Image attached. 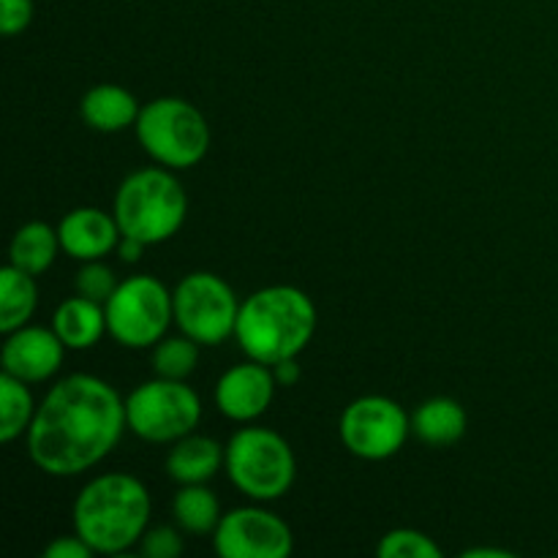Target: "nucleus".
<instances>
[{"instance_id":"nucleus-31","label":"nucleus","mask_w":558,"mask_h":558,"mask_svg":"<svg viewBox=\"0 0 558 558\" xmlns=\"http://www.w3.org/2000/svg\"><path fill=\"white\" fill-rule=\"evenodd\" d=\"M463 558H512V554L501 548H472L463 554Z\"/></svg>"},{"instance_id":"nucleus-30","label":"nucleus","mask_w":558,"mask_h":558,"mask_svg":"<svg viewBox=\"0 0 558 558\" xmlns=\"http://www.w3.org/2000/svg\"><path fill=\"white\" fill-rule=\"evenodd\" d=\"M145 248H147V245L142 243V240H136V238H120V243H118L120 259L129 262V265L140 262L142 254H145Z\"/></svg>"},{"instance_id":"nucleus-9","label":"nucleus","mask_w":558,"mask_h":558,"mask_svg":"<svg viewBox=\"0 0 558 558\" xmlns=\"http://www.w3.org/2000/svg\"><path fill=\"white\" fill-rule=\"evenodd\" d=\"M174 325L199 347H218L234 336L240 300L221 276L207 270L189 272L174 287Z\"/></svg>"},{"instance_id":"nucleus-2","label":"nucleus","mask_w":558,"mask_h":558,"mask_svg":"<svg viewBox=\"0 0 558 558\" xmlns=\"http://www.w3.org/2000/svg\"><path fill=\"white\" fill-rule=\"evenodd\" d=\"M153 501L134 474L109 472L90 480L74 501V532L93 554L114 556L140 545L150 529Z\"/></svg>"},{"instance_id":"nucleus-27","label":"nucleus","mask_w":558,"mask_h":558,"mask_svg":"<svg viewBox=\"0 0 558 558\" xmlns=\"http://www.w3.org/2000/svg\"><path fill=\"white\" fill-rule=\"evenodd\" d=\"M33 0H0V27L3 36H16L33 22Z\"/></svg>"},{"instance_id":"nucleus-16","label":"nucleus","mask_w":558,"mask_h":558,"mask_svg":"<svg viewBox=\"0 0 558 558\" xmlns=\"http://www.w3.org/2000/svg\"><path fill=\"white\" fill-rule=\"evenodd\" d=\"M227 458V447L216 439L202 434H189L183 439L172 441V450L167 456V474L178 485H202L218 474Z\"/></svg>"},{"instance_id":"nucleus-7","label":"nucleus","mask_w":558,"mask_h":558,"mask_svg":"<svg viewBox=\"0 0 558 558\" xmlns=\"http://www.w3.org/2000/svg\"><path fill=\"white\" fill-rule=\"evenodd\" d=\"M107 330L120 347L153 349L174 322V294L153 276H131L107 300Z\"/></svg>"},{"instance_id":"nucleus-4","label":"nucleus","mask_w":558,"mask_h":558,"mask_svg":"<svg viewBox=\"0 0 558 558\" xmlns=\"http://www.w3.org/2000/svg\"><path fill=\"white\" fill-rule=\"evenodd\" d=\"M112 213L123 238L158 245L174 238L185 223L189 196L169 169H140L120 183Z\"/></svg>"},{"instance_id":"nucleus-3","label":"nucleus","mask_w":558,"mask_h":558,"mask_svg":"<svg viewBox=\"0 0 558 558\" xmlns=\"http://www.w3.org/2000/svg\"><path fill=\"white\" fill-rule=\"evenodd\" d=\"M316 330V305L303 289L276 283L248 294L240 303L238 338L245 357L276 365L298 357L311 343Z\"/></svg>"},{"instance_id":"nucleus-28","label":"nucleus","mask_w":558,"mask_h":558,"mask_svg":"<svg viewBox=\"0 0 558 558\" xmlns=\"http://www.w3.org/2000/svg\"><path fill=\"white\" fill-rule=\"evenodd\" d=\"M44 556L47 558H90L96 556L90 550V545L80 537V534H71V537H54L52 543L44 548Z\"/></svg>"},{"instance_id":"nucleus-23","label":"nucleus","mask_w":558,"mask_h":558,"mask_svg":"<svg viewBox=\"0 0 558 558\" xmlns=\"http://www.w3.org/2000/svg\"><path fill=\"white\" fill-rule=\"evenodd\" d=\"M156 376L163 379H180L185 381L199 365V343L189 336H163L161 341L153 347V360H150Z\"/></svg>"},{"instance_id":"nucleus-18","label":"nucleus","mask_w":558,"mask_h":558,"mask_svg":"<svg viewBox=\"0 0 558 558\" xmlns=\"http://www.w3.org/2000/svg\"><path fill=\"white\" fill-rule=\"evenodd\" d=\"M469 417L456 398H428L412 414V434L430 447H450L463 439Z\"/></svg>"},{"instance_id":"nucleus-8","label":"nucleus","mask_w":558,"mask_h":558,"mask_svg":"<svg viewBox=\"0 0 558 558\" xmlns=\"http://www.w3.org/2000/svg\"><path fill=\"white\" fill-rule=\"evenodd\" d=\"M125 420L131 434L142 441L172 445L194 434L202 420V401L185 381L156 376L125 398Z\"/></svg>"},{"instance_id":"nucleus-19","label":"nucleus","mask_w":558,"mask_h":558,"mask_svg":"<svg viewBox=\"0 0 558 558\" xmlns=\"http://www.w3.org/2000/svg\"><path fill=\"white\" fill-rule=\"evenodd\" d=\"M38 305V287L36 276L9 265L0 272V332L20 330L31 322Z\"/></svg>"},{"instance_id":"nucleus-26","label":"nucleus","mask_w":558,"mask_h":558,"mask_svg":"<svg viewBox=\"0 0 558 558\" xmlns=\"http://www.w3.org/2000/svg\"><path fill=\"white\" fill-rule=\"evenodd\" d=\"M178 529L174 526L147 529L140 539V554L145 558H178L185 548L183 537H180Z\"/></svg>"},{"instance_id":"nucleus-20","label":"nucleus","mask_w":558,"mask_h":558,"mask_svg":"<svg viewBox=\"0 0 558 558\" xmlns=\"http://www.w3.org/2000/svg\"><path fill=\"white\" fill-rule=\"evenodd\" d=\"M58 251H63L60 248L58 229H52L44 221H31L16 229L14 240H11L9 265L31 272V276H41V272L52 267Z\"/></svg>"},{"instance_id":"nucleus-11","label":"nucleus","mask_w":558,"mask_h":558,"mask_svg":"<svg viewBox=\"0 0 558 558\" xmlns=\"http://www.w3.org/2000/svg\"><path fill=\"white\" fill-rule=\"evenodd\" d=\"M213 548L223 558H287L294 550L292 529L276 512L238 507L213 532Z\"/></svg>"},{"instance_id":"nucleus-22","label":"nucleus","mask_w":558,"mask_h":558,"mask_svg":"<svg viewBox=\"0 0 558 558\" xmlns=\"http://www.w3.org/2000/svg\"><path fill=\"white\" fill-rule=\"evenodd\" d=\"M36 409L27 381L11 374H0V441L3 445L27 436Z\"/></svg>"},{"instance_id":"nucleus-14","label":"nucleus","mask_w":558,"mask_h":558,"mask_svg":"<svg viewBox=\"0 0 558 558\" xmlns=\"http://www.w3.org/2000/svg\"><path fill=\"white\" fill-rule=\"evenodd\" d=\"M58 234L60 248H63L71 259L80 262L104 259L109 251L118 248L120 238H123L114 213L109 216L101 207H74V210L65 213L63 221L58 223Z\"/></svg>"},{"instance_id":"nucleus-17","label":"nucleus","mask_w":558,"mask_h":558,"mask_svg":"<svg viewBox=\"0 0 558 558\" xmlns=\"http://www.w3.org/2000/svg\"><path fill=\"white\" fill-rule=\"evenodd\" d=\"M52 330L71 352L93 349L107 330V308L82 294L63 300L52 316Z\"/></svg>"},{"instance_id":"nucleus-1","label":"nucleus","mask_w":558,"mask_h":558,"mask_svg":"<svg viewBox=\"0 0 558 558\" xmlns=\"http://www.w3.org/2000/svg\"><path fill=\"white\" fill-rule=\"evenodd\" d=\"M129 428L125 401L109 381L71 374L47 392L27 430L31 461L49 477H76L98 466Z\"/></svg>"},{"instance_id":"nucleus-21","label":"nucleus","mask_w":558,"mask_h":558,"mask_svg":"<svg viewBox=\"0 0 558 558\" xmlns=\"http://www.w3.org/2000/svg\"><path fill=\"white\" fill-rule=\"evenodd\" d=\"M172 515L174 523L180 526V532L185 534H213L221 523V501L218 496L202 485H180L178 496L172 501Z\"/></svg>"},{"instance_id":"nucleus-13","label":"nucleus","mask_w":558,"mask_h":558,"mask_svg":"<svg viewBox=\"0 0 558 558\" xmlns=\"http://www.w3.org/2000/svg\"><path fill=\"white\" fill-rule=\"evenodd\" d=\"M63 354L65 343L60 341L58 332L25 325L5 336L0 363H3V374L36 385V381H47L58 374L63 365Z\"/></svg>"},{"instance_id":"nucleus-15","label":"nucleus","mask_w":558,"mask_h":558,"mask_svg":"<svg viewBox=\"0 0 558 558\" xmlns=\"http://www.w3.org/2000/svg\"><path fill=\"white\" fill-rule=\"evenodd\" d=\"M142 107L131 90L120 85H96L82 96L80 118L87 129L101 134H118V131L136 125Z\"/></svg>"},{"instance_id":"nucleus-10","label":"nucleus","mask_w":558,"mask_h":558,"mask_svg":"<svg viewBox=\"0 0 558 558\" xmlns=\"http://www.w3.org/2000/svg\"><path fill=\"white\" fill-rule=\"evenodd\" d=\"M412 434V417L398 401L363 396L349 403L338 420L341 445L360 461H387L398 456Z\"/></svg>"},{"instance_id":"nucleus-29","label":"nucleus","mask_w":558,"mask_h":558,"mask_svg":"<svg viewBox=\"0 0 558 558\" xmlns=\"http://www.w3.org/2000/svg\"><path fill=\"white\" fill-rule=\"evenodd\" d=\"M270 368H272V376H276L278 387H294L300 381V376H303V368H300L298 357L281 360V363L270 365Z\"/></svg>"},{"instance_id":"nucleus-5","label":"nucleus","mask_w":558,"mask_h":558,"mask_svg":"<svg viewBox=\"0 0 558 558\" xmlns=\"http://www.w3.org/2000/svg\"><path fill=\"white\" fill-rule=\"evenodd\" d=\"M142 150L167 169H191L210 150V125L191 101L161 96L145 104L136 118Z\"/></svg>"},{"instance_id":"nucleus-25","label":"nucleus","mask_w":558,"mask_h":558,"mask_svg":"<svg viewBox=\"0 0 558 558\" xmlns=\"http://www.w3.org/2000/svg\"><path fill=\"white\" fill-rule=\"evenodd\" d=\"M118 283L120 281L114 278L112 267L104 265L101 259H93V262H82L74 287H76V294H82V298L107 305V300L112 298Z\"/></svg>"},{"instance_id":"nucleus-6","label":"nucleus","mask_w":558,"mask_h":558,"mask_svg":"<svg viewBox=\"0 0 558 558\" xmlns=\"http://www.w3.org/2000/svg\"><path fill=\"white\" fill-rule=\"evenodd\" d=\"M229 480L254 501H276L289 494L298 477V461L281 434L270 428H240L229 439L223 458Z\"/></svg>"},{"instance_id":"nucleus-12","label":"nucleus","mask_w":558,"mask_h":558,"mask_svg":"<svg viewBox=\"0 0 558 558\" xmlns=\"http://www.w3.org/2000/svg\"><path fill=\"white\" fill-rule=\"evenodd\" d=\"M276 376L265 363L232 365L216 385V407L218 412L234 423H254L270 409L276 396Z\"/></svg>"},{"instance_id":"nucleus-24","label":"nucleus","mask_w":558,"mask_h":558,"mask_svg":"<svg viewBox=\"0 0 558 558\" xmlns=\"http://www.w3.org/2000/svg\"><path fill=\"white\" fill-rule=\"evenodd\" d=\"M381 558H441L439 545L417 529H392L376 545Z\"/></svg>"}]
</instances>
